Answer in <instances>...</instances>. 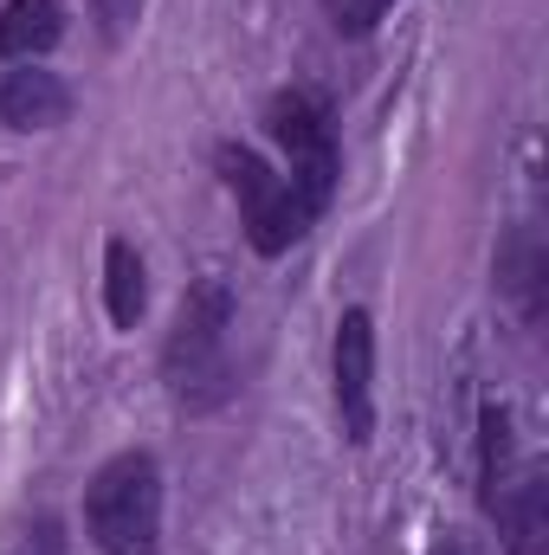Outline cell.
<instances>
[{"label":"cell","mask_w":549,"mask_h":555,"mask_svg":"<svg viewBox=\"0 0 549 555\" xmlns=\"http://www.w3.org/2000/svg\"><path fill=\"white\" fill-rule=\"evenodd\" d=\"M227 336H233V291L220 278H201L181 297V317L162 349V375L181 408H214L227 401Z\"/></svg>","instance_id":"1"},{"label":"cell","mask_w":549,"mask_h":555,"mask_svg":"<svg viewBox=\"0 0 549 555\" xmlns=\"http://www.w3.org/2000/svg\"><path fill=\"white\" fill-rule=\"evenodd\" d=\"M85 524L104 555H155L162 550V472L149 452H117L91 491H85Z\"/></svg>","instance_id":"2"},{"label":"cell","mask_w":549,"mask_h":555,"mask_svg":"<svg viewBox=\"0 0 549 555\" xmlns=\"http://www.w3.org/2000/svg\"><path fill=\"white\" fill-rule=\"evenodd\" d=\"M266 124H272L278 149H284L291 194L310 214H323L330 194H336V130H330V104L317 91H284V98H272Z\"/></svg>","instance_id":"3"},{"label":"cell","mask_w":549,"mask_h":555,"mask_svg":"<svg viewBox=\"0 0 549 555\" xmlns=\"http://www.w3.org/2000/svg\"><path fill=\"white\" fill-rule=\"evenodd\" d=\"M220 168H227V188H233L240 207H246V240H253V253L278 259L284 246H297V240L310 233L317 214L291 194V181L272 175L253 149H220Z\"/></svg>","instance_id":"4"},{"label":"cell","mask_w":549,"mask_h":555,"mask_svg":"<svg viewBox=\"0 0 549 555\" xmlns=\"http://www.w3.org/2000/svg\"><path fill=\"white\" fill-rule=\"evenodd\" d=\"M330 362H336L343 433H349L356 446H369V433H375V323H369V310H343Z\"/></svg>","instance_id":"5"},{"label":"cell","mask_w":549,"mask_h":555,"mask_svg":"<svg viewBox=\"0 0 549 555\" xmlns=\"http://www.w3.org/2000/svg\"><path fill=\"white\" fill-rule=\"evenodd\" d=\"M65 117H72V91H65L59 72H39V65L7 72V85H0V124H13V130H59Z\"/></svg>","instance_id":"6"},{"label":"cell","mask_w":549,"mask_h":555,"mask_svg":"<svg viewBox=\"0 0 549 555\" xmlns=\"http://www.w3.org/2000/svg\"><path fill=\"white\" fill-rule=\"evenodd\" d=\"M59 33H65L59 0H7V7H0V59L33 65L39 52L59 46Z\"/></svg>","instance_id":"7"},{"label":"cell","mask_w":549,"mask_h":555,"mask_svg":"<svg viewBox=\"0 0 549 555\" xmlns=\"http://www.w3.org/2000/svg\"><path fill=\"white\" fill-rule=\"evenodd\" d=\"M104 304H111V323L117 330H137L142 304H149V284H142V259L130 240H111L104 246Z\"/></svg>","instance_id":"8"},{"label":"cell","mask_w":549,"mask_h":555,"mask_svg":"<svg viewBox=\"0 0 549 555\" xmlns=\"http://www.w3.org/2000/svg\"><path fill=\"white\" fill-rule=\"evenodd\" d=\"M478 498H485V511L498 504V491L511 485V408L505 401H485V414H478Z\"/></svg>","instance_id":"9"},{"label":"cell","mask_w":549,"mask_h":555,"mask_svg":"<svg viewBox=\"0 0 549 555\" xmlns=\"http://www.w3.org/2000/svg\"><path fill=\"white\" fill-rule=\"evenodd\" d=\"M505 291L518 297V310L537 323L544 317V246L524 233V240H511V253H505Z\"/></svg>","instance_id":"10"},{"label":"cell","mask_w":549,"mask_h":555,"mask_svg":"<svg viewBox=\"0 0 549 555\" xmlns=\"http://www.w3.org/2000/svg\"><path fill=\"white\" fill-rule=\"evenodd\" d=\"M388 7H395V0H330V13H336V26H343V33H369Z\"/></svg>","instance_id":"11"},{"label":"cell","mask_w":549,"mask_h":555,"mask_svg":"<svg viewBox=\"0 0 549 555\" xmlns=\"http://www.w3.org/2000/svg\"><path fill=\"white\" fill-rule=\"evenodd\" d=\"M104 7V20H111V33L124 26V20H137V0H98Z\"/></svg>","instance_id":"12"}]
</instances>
